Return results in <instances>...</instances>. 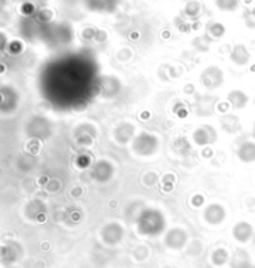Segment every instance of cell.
<instances>
[{"label": "cell", "mask_w": 255, "mask_h": 268, "mask_svg": "<svg viewBox=\"0 0 255 268\" xmlns=\"http://www.w3.org/2000/svg\"><path fill=\"white\" fill-rule=\"evenodd\" d=\"M224 218V211L221 206L218 205H212L211 207L207 208L206 211V219L212 225H217L219 222H222V219Z\"/></svg>", "instance_id": "1"}]
</instances>
